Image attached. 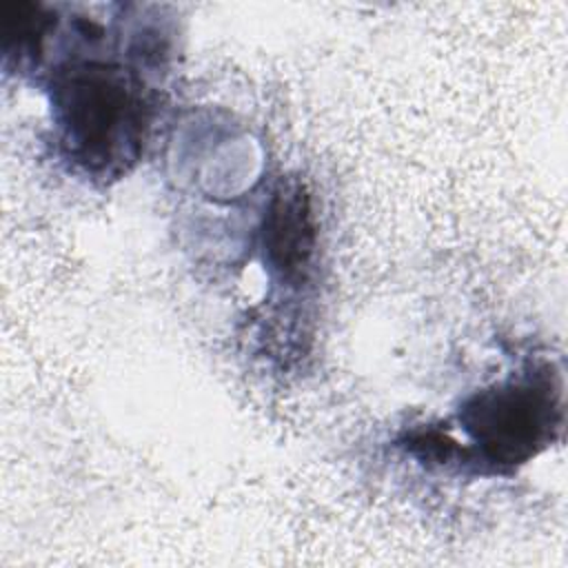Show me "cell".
Returning <instances> with one entry per match:
<instances>
[{
    "mask_svg": "<svg viewBox=\"0 0 568 568\" xmlns=\"http://www.w3.org/2000/svg\"><path fill=\"white\" fill-rule=\"evenodd\" d=\"M555 408L548 386L513 382L475 395L462 419L490 462L515 464L544 446Z\"/></svg>",
    "mask_w": 568,
    "mask_h": 568,
    "instance_id": "cell-2",
    "label": "cell"
},
{
    "mask_svg": "<svg viewBox=\"0 0 568 568\" xmlns=\"http://www.w3.org/2000/svg\"><path fill=\"white\" fill-rule=\"evenodd\" d=\"M315 244L308 200L300 189L277 193L266 217L264 246L268 262L284 275L297 277L308 264Z\"/></svg>",
    "mask_w": 568,
    "mask_h": 568,
    "instance_id": "cell-3",
    "label": "cell"
},
{
    "mask_svg": "<svg viewBox=\"0 0 568 568\" xmlns=\"http://www.w3.org/2000/svg\"><path fill=\"white\" fill-rule=\"evenodd\" d=\"M140 104L106 69L71 73L58 91V111L71 153L87 166H109L138 142Z\"/></svg>",
    "mask_w": 568,
    "mask_h": 568,
    "instance_id": "cell-1",
    "label": "cell"
}]
</instances>
